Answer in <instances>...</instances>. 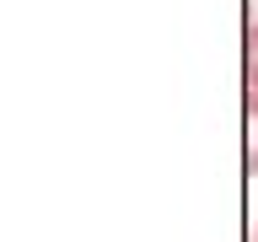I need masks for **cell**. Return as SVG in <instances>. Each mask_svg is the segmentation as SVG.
<instances>
[{
	"instance_id": "7a4b0ae2",
	"label": "cell",
	"mask_w": 258,
	"mask_h": 242,
	"mask_svg": "<svg viewBox=\"0 0 258 242\" xmlns=\"http://www.w3.org/2000/svg\"><path fill=\"white\" fill-rule=\"evenodd\" d=\"M242 59H247V92H258V22L247 27V43H242Z\"/></svg>"
},
{
	"instance_id": "6da1fadb",
	"label": "cell",
	"mask_w": 258,
	"mask_h": 242,
	"mask_svg": "<svg viewBox=\"0 0 258 242\" xmlns=\"http://www.w3.org/2000/svg\"><path fill=\"white\" fill-rule=\"evenodd\" d=\"M242 124H247V151H242V167L258 177V92H247V108H242Z\"/></svg>"
}]
</instances>
